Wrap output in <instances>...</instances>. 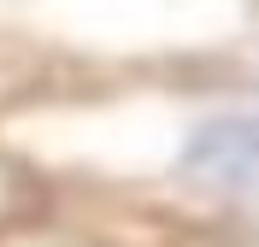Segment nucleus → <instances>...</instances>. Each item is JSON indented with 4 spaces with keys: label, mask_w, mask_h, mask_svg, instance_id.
<instances>
[{
    "label": "nucleus",
    "mask_w": 259,
    "mask_h": 247,
    "mask_svg": "<svg viewBox=\"0 0 259 247\" xmlns=\"http://www.w3.org/2000/svg\"><path fill=\"white\" fill-rule=\"evenodd\" d=\"M183 171L224 194H259V112L194 124V135L183 141Z\"/></svg>",
    "instance_id": "1"
}]
</instances>
